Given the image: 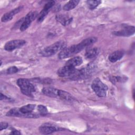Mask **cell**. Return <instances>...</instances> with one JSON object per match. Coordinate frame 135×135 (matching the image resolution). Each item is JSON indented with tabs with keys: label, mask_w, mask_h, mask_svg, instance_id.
<instances>
[{
	"label": "cell",
	"mask_w": 135,
	"mask_h": 135,
	"mask_svg": "<svg viewBox=\"0 0 135 135\" xmlns=\"http://www.w3.org/2000/svg\"><path fill=\"white\" fill-rule=\"evenodd\" d=\"M22 6H19L17 8H14V9L12 10L9 12L4 14L2 17V18H1L2 22H6L11 20L13 18V16L15 14H17L22 9Z\"/></svg>",
	"instance_id": "obj_9"
},
{
	"label": "cell",
	"mask_w": 135,
	"mask_h": 135,
	"mask_svg": "<svg viewBox=\"0 0 135 135\" xmlns=\"http://www.w3.org/2000/svg\"><path fill=\"white\" fill-rule=\"evenodd\" d=\"M65 44L64 42L58 41L55 43L46 47L40 52L41 55L43 56H50L56 53L58 51L62 50L65 47Z\"/></svg>",
	"instance_id": "obj_1"
},
{
	"label": "cell",
	"mask_w": 135,
	"mask_h": 135,
	"mask_svg": "<svg viewBox=\"0 0 135 135\" xmlns=\"http://www.w3.org/2000/svg\"><path fill=\"white\" fill-rule=\"evenodd\" d=\"M91 88L95 94L99 97H104L107 95L108 86L99 78H95L92 82Z\"/></svg>",
	"instance_id": "obj_2"
},
{
	"label": "cell",
	"mask_w": 135,
	"mask_h": 135,
	"mask_svg": "<svg viewBox=\"0 0 135 135\" xmlns=\"http://www.w3.org/2000/svg\"><path fill=\"white\" fill-rule=\"evenodd\" d=\"M8 127V123L5 122H2L1 123V127H0V130L2 131L3 129L7 128Z\"/></svg>",
	"instance_id": "obj_24"
},
{
	"label": "cell",
	"mask_w": 135,
	"mask_h": 135,
	"mask_svg": "<svg viewBox=\"0 0 135 135\" xmlns=\"http://www.w3.org/2000/svg\"><path fill=\"white\" fill-rule=\"evenodd\" d=\"M6 99H9V98L8 97H7L6 96L4 95L3 94V93H1V100H6Z\"/></svg>",
	"instance_id": "obj_26"
},
{
	"label": "cell",
	"mask_w": 135,
	"mask_h": 135,
	"mask_svg": "<svg viewBox=\"0 0 135 135\" xmlns=\"http://www.w3.org/2000/svg\"><path fill=\"white\" fill-rule=\"evenodd\" d=\"M18 71V70L17 68L15 66H13L8 68L6 70V73L7 74H14V73L17 72Z\"/></svg>",
	"instance_id": "obj_23"
},
{
	"label": "cell",
	"mask_w": 135,
	"mask_h": 135,
	"mask_svg": "<svg viewBox=\"0 0 135 135\" xmlns=\"http://www.w3.org/2000/svg\"><path fill=\"white\" fill-rule=\"evenodd\" d=\"M56 20L61 23L63 25L66 26L69 25L72 21V17H70L66 15L60 14L56 16Z\"/></svg>",
	"instance_id": "obj_13"
},
{
	"label": "cell",
	"mask_w": 135,
	"mask_h": 135,
	"mask_svg": "<svg viewBox=\"0 0 135 135\" xmlns=\"http://www.w3.org/2000/svg\"><path fill=\"white\" fill-rule=\"evenodd\" d=\"M57 130L56 128L50 124H43L39 128L40 132L44 134H49L53 133Z\"/></svg>",
	"instance_id": "obj_12"
},
{
	"label": "cell",
	"mask_w": 135,
	"mask_h": 135,
	"mask_svg": "<svg viewBox=\"0 0 135 135\" xmlns=\"http://www.w3.org/2000/svg\"><path fill=\"white\" fill-rule=\"evenodd\" d=\"M58 96L63 100L66 101H71L73 100V97L70 93L61 90H59Z\"/></svg>",
	"instance_id": "obj_16"
},
{
	"label": "cell",
	"mask_w": 135,
	"mask_h": 135,
	"mask_svg": "<svg viewBox=\"0 0 135 135\" xmlns=\"http://www.w3.org/2000/svg\"><path fill=\"white\" fill-rule=\"evenodd\" d=\"M134 27L133 26H126L122 29L114 31L113 34L120 36H129L134 33Z\"/></svg>",
	"instance_id": "obj_8"
},
{
	"label": "cell",
	"mask_w": 135,
	"mask_h": 135,
	"mask_svg": "<svg viewBox=\"0 0 135 135\" xmlns=\"http://www.w3.org/2000/svg\"><path fill=\"white\" fill-rule=\"evenodd\" d=\"M124 52L123 50H118L112 52L109 56V60L112 62H115L120 60L124 55Z\"/></svg>",
	"instance_id": "obj_10"
},
{
	"label": "cell",
	"mask_w": 135,
	"mask_h": 135,
	"mask_svg": "<svg viewBox=\"0 0 135 135\" xmlns=\"http://www.w3.org/2000/svg\"><path fill=\"white\" fill-rule=\"evenodd\" d=\"M32 21H31V20L25 18V17H24V20L23 22L22 23L21 27H20V30L21 31H25L31 25V23Z\"/></svg>",
	"instance_id": "obj_20"
},
{
	"label": "cell",
	"mask_w": 135,
	"mask_h": 135,
	"mask_svg": "<svg viewBox=\"0 0 135 135\" xmlns=\"http://www.w3.org/2000/svg\"><path fill=\"white\" fill-rule=\"evenodd\" d=\"M11 134H21V133L19 132V131H17L16 130H13L12 132H11Z\"/></svg>",
	"instance_id": "obj_25"
},
{
	"label": "cell",
	"mask_w": 135,
	"mask_h": 135,
	"mask_svg": "<svg viewBox=\"0 0 135 135\" xmlns=\"http://www.w3.org/2000/svg\"><path fill=\"white\" fill-rule=\"evenodd\" d=\"M83 60L82 58L80 56H75L74 57L69 60H68L65 65H68L69 66H71L72 67L75 68L76 66H79L82 63Z\"/></svg>",
	"instance_id": "obj_14"
},
{
	"label": "cell",
	"mask_w": 135,
	"mask_h": 135,
	"mask_svg": "<svg viewBox=\"0 0 135 135\" xmlns=\"http://www.w3.org/2000/svg\"><path fill=\"white\" fill-rule=\"evenodd\" d=\"M7 116L11 117H25L24 114H23L21 111L20 108H14L11 109L7 113H6Z\"/></svg>",
	"instance_id": "obj_17"
},
{
	"label": "cell",
	"mask_w": 135,
	"mask_h": 135,
	"mask_svg": "<svg viewBox=\"0 0 135 135\" xmlns=\"http://www.w3.org/2000/svg\"><path fill=\"white\" fill-rule=\"evenodd\" d=\"M101 3V1H87L86 4L90 9H95Z\"/></svg>",
	"instance_id": "obj_19"
},
{
	"label": "cell",
	"mask_w": 135,
	"mask_h": 135,
	"mask_svg": "<svg viewBox=\"0 0 135 135\" xmlns=\"http://www.w3.org/2000/svg\"><path fill=\"white\" fill-rule=\"evenodd\" d=\"M97 40L98 39L97 37H91L83 40L81 42L76 45H74L76 53H78L80 52H81L85 47H88L91 45V44L94 43L97 41Z\"/></svg>",
	"instance_id": "obj_5"
},
{
	"label": "cell",
	"mask_w": 135,
	"mask_h": 135,
	"mask_svg": "<svg viewBox=\"0 0 135 135\" xmlns=\"http://www.w3.org/2000/svg\"><path fill=\"white\" fill-rule=\"evenodd\" d=\"M80 2L79 1L73 0V1H70L67 3H66L63 7V9L65 11H69L71 9L74 8Z\"/></svg>",
	"instance_id": "obj_18"
},
{
	"label": "cell",
	"mask_w": 135,
	"mask_h": 135,
	"mask_svg": "<svg viewBox=\"0 0 135 135\" xmlns=\"http://www.w3.org/2000/svg\"><path fill=\"white\" fill-rule=\"evenodd\" d=\"M99 53V50L97 47H91L86 50L85 55L87 59H93Z\"/></svg>",
	"instance_id": "obj_15"
},
{
	"label": "cell",
	"mask_w": 135,
	"mask_h": 135,
	"mask_svg": "<svg viewBox=\"0 0 135 135\" xmlns=\"http://www.w3.org/2000/svg\"><path fill=\"white\" fill-rule=\"evenodd\" d=\"M75 54L77 53L76 52L74 45H73L69 47H65L63 48L62 50H61L58 56L60 59H63L73 56Z\"/></svg>",
	"instance_id": "obj_7"
},
{
	"label": "cell",
	"mask_w": 135,
	"mask_h": 135,
	"mask_svg": "<svg viewBox=\"0 0 135 135\" xmlns=\"http://www.w3.org/2000/svg\"><path fill=\"white\" fill-rule=\"evenodd\" d=\"M75 70L74 67L65 65L63 67L60 68L57 70V73L61 77H69L70 78L73 75Z\"/></svg>",
	"instance_id": "obj_6"
},
{
	"label": "cell",
	"mask_w": 135,
	"mask_h": 135,
	"mask_svg": "<svg viewBox=\"0 0 135 135\" xmlns=\"http://www.w3.org/2000/svg\"><path fill=\"white\" fill-rule=\"evenodd\" d=\"M55 2L54 1H50L49 2H48L44 6L43 9L47 11H50V10L51 9V8L53 6V5L55 4Z\"/></svg>",
	"instance_id": "obj_22"
},
{
	"label": "cell",
	"mask_w": 135,
	"mask_h": 135,
	"mask_svg": "<svg viewBox=\"0 0 135 135\" xmlns=\"http://www.w3.org/2000/svg\"><path fill=\"white\" fill-rule=\"evenodd\" d=\"M25 43L26 41L23 40H14L7 42L4 46V49L7 51L11 52L23 46Z\"/></svg>",
	"instance_id": "obj_4"
},
{
	"label": "cell",
	"mask_w": 135,
	"mask_h": 135,
	"mask_svg": "<svg viewBox=\"0 0 135 135\" xmlns=\"http://www.w3.org/2000/svg\"><path fill=\"white\" fill-rule=\"evenodd\" d=\"M17 84L20 88L21 92L25 95L30 96L32 93L35 91L34 85L27 79H18L17 81Z\"/></svg>",
	"instance_id": "obj_3"
},
{
	"label": "cell",
	"mask_w": 135,
	"mask_h": 135,
	"mask_svg": "<svg viewBox=\"0 0 135 135\" xmlns=\"http://www.w3.org/2000/svg\"><path fill=\"white\" fill-rule=\"evenodd\" d=\"M37 109H38L40 114H41V115H44L47 114L48 113L47 108L43 105H41V104L38 105L37 107Z\"/></svg>",
	"instance_id": "obj_21"
},
{
	"label": "cell",
	"mask_w": 135,
	"mask_h": 135,
	"mask_svg": "<svg viewBox=\"0 0 135 135\" xmlns=\"http://www.w3.org/2000/svg\"><path fill=\"white\" fill-rule=\"evenodd\" d=\"M58 91L59 90L50 86L45 87L42 90V93L44 95L50 97H56L58 96Z\"/></svg>",
	"instance_id": "obj_11"
}]
</instances>
